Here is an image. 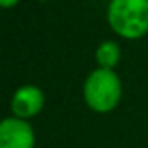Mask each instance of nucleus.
<instances>
[{
	"label": "nucleus",
	"instance_id": "obj_1",
	"mask_svg": "<svg viewBox=\"0 0 148 148\" xmlns=\"http://www.w3.org/2000/svg\"><path fill=\"white\" fill-rule=\"evenodd\" d=\"M122 98V84L113 70L98 68L86 79L84 99L98 113L112 112Z\"/></svg>",
	"mask_w": 148,
	"mask_h": 148
},
{
	"label": "nucleus",
	"instance_id": "obj_2",
	"mask_svg": "<svg viewBox=\"0 0 148 148\" xmlns=\"http://www.w3.org/2000/svg\"><path fill=\"white\" fill-rule=\"evenodd\" d=\"M110 26L125 38H139L148 32V0H112Z\"/></svg>",
	"mask_w": 148,
	"mask_h": 148
},
{
	"label": "nucleus",
	"instance_id": "obj_3",
	"mask_svg": "<svg viewBox=\"0 0 148 148\" xmlns=\"http://www.w3.org/2000/svg\"><path fill=\"white\" fill-rule=\"evenodd\" d=\"M35 141L28 120L9 117L0 124V148H35Z\"/></svg>",
	"mask_w": 148,
	"mask_h": 148
},
{
	"label": "nucleus",
	"instance_id": "obj_4",
	"mask_svg": "<svg viewBox=\"0 0 148 148\" xmlns=\"http://www.w3.org/2000/svg\"><path fill=\"white\" fill-rule=\"evenodd\" d=\"M44 103H45L44 92L37 86H23L12 96L11 110H12L14 117L28 120L42 112Z\"/></svg>",
	"mask_w": 148,
	"mask_h": 148
},
{
	"label": "nucleus",
	"instance_id": "obj_5",
	"mask_svg": "<svg viewBox=\"0 0 148 148\" xmlns=\"http://www.w3.org/2000/svg\"><path fill=\"white\" fill-rule=\"evenodd\" d=\"M96 59L101 68L113 70V66H117V63L120 61V47L112 40L103 42L96 51Z\"/></svg>",
	"mask_w": 148,
	"mask_h": 148
},
{
	"label": "nucleus",
	"instance_id": "obj_6",
	"mask_svg": "<svg viewBox=\"0 0 148 148\" xmlns=\"http://www.w3.org/2000/svg\"><path fill=\"white\" fill-rule=\"evenodd\" d=\"M0 2H2V5L4 7H11V5H14L18 0H0Z\"/></svg>",
	"mask_w": 148,
	"mask_h": 148
}]
</instances>
